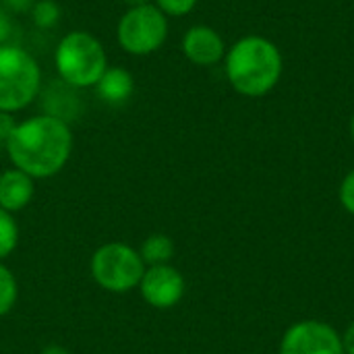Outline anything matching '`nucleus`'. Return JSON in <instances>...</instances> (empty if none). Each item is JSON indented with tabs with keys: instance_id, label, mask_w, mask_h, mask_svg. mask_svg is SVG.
I'll list each match as a JSON object with an SVG mask.
<instances>
[{
	"instance_id": "obj_3",
	"label": "nucleus",
	"mask_w": 354,
	"mask_h": 354,
	"mask_svg": "<svg viewBox=\"0 0 354 354\" xmlns=\"http://www.w3.org/2000/svg\"><path fill=\"white\" fill-rule=\"evenodd\" d=\"M58 79L73 89H93L108 68L104 44L89 31L75 29L60 37L54 50Z\"/></svg>"
},
{
	"instance_id": "obj_24",
	"label": "nucleus",
	"mask_w": 354,
	"mask_h": 354,
	"mask_svg": "<svg viewBox=\"0 0 354 354\" xmlns=\"http://www.w3.org/2000/svg\"><path fill=\"white\" fill-rule=\"evenodd\" d=\"M351 135H353V139H354V114H353V120H351Z\"/></svg>"
},
{
	"instance_id": "obj_2",
	"label": "nucleus",
	"mask_w": 354,
	"mask_h": 354,
	"mask_svg": "<svg viewBox=\"0 0 354 354\" xmlns=\"http://www.w3.org/2000/svg\"><path fill=\"white\" fill-rule=\"evenodd\" d=\"M226 75L239 93L259 97L278 83L282 75V56L270 39L249 35L228 50Z\"/></svg>"
},
{
	"instance_id": "obj_11",
	"label": "nucleus",
	"mask_w": 354,
	"mask_h": 354,
	"mask_svg": "<svg viewBox=\"0 0 354 354\" xmlns=\"http://www.w3.org/2000/svg\"><path fill=\"white\" fill-rule=\"evenodd\" d=\"M95 95L110 104V106H118L124 104L133 91H135V77L131 71H127L124 66H110L104 71V75L100 77V81L95 83Z\"/></svg>"
},
{
	"instance_id": "obj_20",
	"label": "nucleus",
	"mask_w": 354,
	"mask_h": 354,
	"mask_svg": "<svg viewBox=\"0 0 354 354\" xmlns=\"http://www.w3.org/2000/svg\"><path fill=\"white\" fill-rule=\"evenodd\" d=\"M0 4L10 12V15H25L31 10L35 0H0Z\"/></svg>"
},
{
	"instance_id": "obj_22",
	"label": "nucleus",
	"mask_w": 354,
	"mask_h": 354,
	"mask_svg": "<svg viewBox=\"0 0 354 354\" xmlns=\"http://www.w3.org/2000/svg\"><path fill=\"white\" fill-rule=\"evenodd\" d=\"M39 354H71L64 346H60V344H48V346H44L41 348V353Z\"/></svg>"
},
{
	"instance_id": "obj_6",
	"label": "nucleus",
	"mask_w": 354,
	"mask_h": 354,
	"mask_svg": "<svg viewBox=\"0 0 354 354\" xmlns=\"http://www.w3.org/2000/svg\"><path fill=\"white\" fill-rule=\"evenodd\" d=\"M168 37V17L153 4L131 6L116 23V41L131 56L158 52Z\"/></svg>"
},
{
	"instance_id": "obj_19",
	"label": "nucleus",
	"mask_w": 354,
	"mask_h": 354,
	"mask_svg": "<svg viewBox=\"0 0 354 354\" xmlns=\"http://www.w3.org/2000/svg\"><path fill=\"white\" fill-rule=\"evenodd\" d=\"M17 122H19V120L15 118V114L0 112V143H6V141H8V137L12 135Z\"/></svg>"
},
{
	"instance_id": "obj_18",
	"label": "nucleus",
	"mask_w": 354,
	"mask_h": 354,
	"mask_svg": "<svg viewBox=\"0 0 354 354\" xmlns=\"http://www.w3.org/2000/svg\"><path fill=\"white\" fill-rule=\"evenodd\" d=\"M15 25H12V15L0 4V46L2 44H10Z\"/></svg>"
},
{
	"instance_id": "obj_13",
	"label": "nucleus",
	"mask_w": 354,
	"mask_h": 354,
	"mask_svg": "<svg viewBox=\"0 0 354 354\" xmlns=\"http://www.w3.org/2000/svg\"><path fill=\"white\" fill-rule=\"evenodd\" d=\"M29 17L37 29H54L60 23L62 8L56 0H35L29 10Z\"/></svg>"
},
{
	"instance_id": "obj_4",
	"label": "nucleus",
	"mask_w": 354,
	"mask_h": 354,
	"mask_svg": "<svg viewBox=\"0 0 354 354\" xmlns=\"http://www.w3.org/2000/svg\"><path fill=\"white\" fill-rule=\"evenodd\" d=\"M41 66L33 54L17 44L0 46V112L17 114L41 93Z\"/></svg>"
},
{
	"instance_id": "obj_7",
	"label": "nucleus",
	"mask_w": 354,
	"mask_h": 354,
	"mask_svg": "<svg viewBox=\"0 0 354 354\" xmlns=\"http://www.w3.org/2000/svg\"><path fill=\"white\" fill-rule=\"evenodd\" d=\"M280 354H344L338 332L322 322H299L282 338Z\"/></svg>"
},
{
	"instance_id": "obj_9",
	"label": "nucleus",
	"mask_w": 354,
	"mask_h": 354,
	"mask_svg": "<svg viewBox=\"0 0 354 354\" xmlns=\"http://www.w3.org/2000/svg\"><path fill=\"white\" fill-rule=\"evenodd\" d=\"M183 54L197 66H212L224 58V39L209 25H193L183 35Z\"/></svg>"
},
{
	"instance_id": "obj_8",
	"label": "nucleus",
	"mask_w": 354,
	"mask_h": 354,
	"mask_svg": "<svg viewBox=\"0 0 354 354\" xmlns=\"http://www.w3.org/2000/svg\"><path fill=\"white\" fill-rule=\"evenodd\" d=\"M137 290L149 307L172 309L185 297V278L170 263L151 266V268H145V274H143Z\"/></svg>"
},
{
	"instance_id": "obj_23",
	"label": "nucleus",
	"mask_w": 354,
	"mask_h": 354,
	"mask_svg": "<svg viewBox=\"0 0 354 354\" xmlns=\"http://www.w3.org/2000/svg\"><path fill=\"white\" fill-rule=\"evenodd\" d=\"M124 4H127V8H131V6H143V4H149L151 0H122Z\"/></svg>"
},
{
	"instance_id": "obj_5",
	"label": "nucleus",
	"mask_w": 354,
	"mask_h": 354,
	"mask_svg": "<svg viewBox=\"0 0 354 354\" xmlns=\"http://www.w3.org/2000/svg\"><path fill=\"white\" fill-rule=\"evenodd\" d=\"M145 263L139 249L127 243H106L97 247L89 261L93 282L112 295H127L135 290L145 274Z\"/></svg>"
},
{
	"instance_id": "obj_12",
	"label": "nucleus",
	"mask_w": 354,
	"mask_h": 354,
	"mask_svg": "<svg viewBox=\"0 0 354 354\" xmlns=\"http://www.w3.org/2000/svg\"><path fill=\"white\" fill-rule=\"evenodd\" d=\"M139 255H141V259H143V263L147 268H151V266H166L174 257V243H172V239L168 234H162V232L149 234L141 243Z\"/></svg>"
},
{
	"instance_id": "obj_15",
	"label": "nucleus",
	"mask_w": 354,
	"mask_h": 354,
	"mask_svg": "<svg viewBox=\"0 0 354 354\" xmlns=\"http://www.w3.org/2000/svg\"><path fill=\"white\" fill-rule=\"evenodd\" d=\"M19 245V224L15 222V216L0 209V261L12 255V251Z\"/></svg>"
},
{
	"instance_id": "obj_17",
	"label": "nucleus",
	"mask_w": 354,
	"mask_h": 354,
	"mask_svg": "<svg viewBox=\"0 0 354 354\" xmlns=\"http://www.w3.org/2000/svg\"><path fill=\"white\" fill-rule=\"evenodd\" d=\"M340 203L354 216V170H351L340 185Z\"/></svg>"
},
{
	"instance_id": "obj_1",
	"label": "nucleus",
	"mask_w": 354,
	"mask_h": 354,
	"mask_svg": "<svg viewBox=\"0 0 354 354\" xmlns=\"http://www.w3.org/2000/svg\"><path fill=\"white\" fill-rule=\"evenodd\" d=\"M73 147L71 124L52 114H35L19 120L4 143L10 164L33 180L56 176L68 164Z\"/></svg>"
},
{
	"instance_id": "obj_16",
	"label": "nucleus",
	"mask_w": 354,
	"mask_h": 354,
	"mask_svg": "<svg viewBox=\"0 0 354 354\" xmlns=\"http://www.w3.org/2000/svg\"><path fill=\"white\" fill-rule=\"evenodd\" d=\"M197 2L199 0H153L166 17H185L197 6Z\"/></svg>"
},
{
	"instance_id": "obj_21",
	"label": "nucleus",
	"mask_w": 354,
	"mask_h": 354,
	"mask_svg": "<svg viewBox=\"0 0 354 354\" xmlns=\"http://www.w3.org/2000/svg\"><path fill=\"white\" fill-rule=\"evenodd\" d=\"M342 348H344V354H354V324L346 330L342 338Z\"/></svg>"
},
{
	"instance_id": "obj_14",
	"label": "nucleus",
	"mask_w": 354,
	"mask_h": 354,
	"mask_svg": "<svg viewBox=\"0 0 354 354\" xmlns=\"http://www.w3.org/2000/svg\"><path fill=\"white\" fill-rule=\"evenodd\" d=\"M19 301V282L15 274L0 261V317L8 315Z\"/></svg>"
},
{
	"instance_id": "obj_10",
	"label": "nucleus",
	"mask_w": 354,
	"mask_h": 354,
	"mask_svg": "<svg viewBox=\"0 0 354 354\" xmlns=\"http://www.w3.org/2000/svg\"><path fill=\"white\" fill-rule=\"evenodd\" d=\"M35 197V180L23 170L10 166L0 172V209L8 214L23 212Z\"/></svg>"
}]
</instances>
